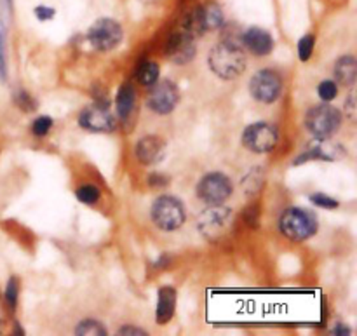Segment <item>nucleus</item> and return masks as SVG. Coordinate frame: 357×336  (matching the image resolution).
Wrapping results in <instances>:
<instances>
[{
    "label": "nucleus",
    "mask_w": 357,
    "mask_h": 336,
    "mask_svg": "<svg viewBox=\"0 0 357 336\" xmlns=\"http://www.w3.org/2000/svg\"><path fill=\"white\" fill-rule=\"evenodd\" d=\"M209 68L216 77L225 80L237 79L241 73L246 70V52L239 45V42L232 38L218 42L215 47L209 51Z\"/></svg>",
    "instance_id": "nucleus-1"
},
{
    "label": "nucleus",
    "mask_w": 357,
    "mask_h": 336,
    "mask_svg": "<svg viewBox=\"0 0 357 336\" xmlns=\"http://www.w3.org/2000/svg\"><path fill=\"white\" fill-rule=\"evenodd\" d=\"M225 24V13L216 0H206L188 10L183 17V30L192 37H201L220 30Z\"/></svg>",
    "instance_id": "nucleus-2"
},
{
    "label": "nucleus",
    "mask_w": 357,
    "mask_h": 336,
    "mask_svg": "<svg viewBox=\"0 0 357 336\" xmlns=\"http://www.w3.org/2000/svg\"><path fill=\"white\" fill-rule=\"evenodd\" d=\"M279 229H281L282 236L288 237L289 240H302L310 239L316 236L319 223H317L316 215L310 209L305 208H288L282 213L281 220H279Z\"/></svg>",
    "instance_id": "nucleus-3"
},
{
    "label": "nucleus",
    "mask_w": 357,
    "mask_h": 336,
    "mask_svg": "<svg viewBox=\"0 0 357 336\" xmlns=\"http://www.w3.org/2000/svg\"><path fill=\"white\" fill-rule=\"evenodd\" d=\"M342 112L331 105H316L305 115V128L316 139H328L340 129Z\"/></svg>",
    "instance_id": "nucleus-4"
},
{
    "label": "nucleus",
    "mask_w": 357,
    "mask_h": 336,
    "mask_svg": "<svg viewBox=\"0 0 357 336\" xmlns=\"http://www.w3.org/2000/svg\"><path fill=\"white\" fill-rule=\"evenodd\" d=\"M152 222L164 232H174L185 223L183 202L173 195H160L152 204Z\"/></svg>",
    "instance_id": "nucleus-5"
},
{
    "label": "nucleus",
    "mask_w": 357,
    "mask_h": 336,
    "mask_svg": "<svg viewBox=\"0 0 357 336\" xmlns=\"http://www.w3.org/2000/svg\"><path fill=\"white\" fill-rule=\"evenodd\" d=\"M234 215L229 208H222L220 206H209L201 216H199V232L206 237L208 240L218 243V240L229 237L232 232Z\"/></svg>",
    "instance_id": "nucleus-6"
},
{
    "label": "nucleus",
    "mask_w": 357,
    "mask_h": 336,
    "mask_svg": "<svg viewBox=\"0 0 357 336\" xmlns=\"http://www.w3.org/2000/svg\"><path fill=\"white\" fill-rule=\"evenodd\" d=\"M122 37V24L112 17H100L87 30V42L98 51H112L121 44Z\"/></svg>",
    "instance_id": "nucleus-7"
},
{
    "label": "nucleus",
    "mask_w": 357,
    "mask_h": 336,
    "mask_svg": "<svg viewBox=\"0 0 357 336\" xmlns=\"http://www.w3.org/2000/svg\"><path fill=\"white\" fill-rule=\"evenodd\" d=\"M232 181L223 173H208L197 185V197L208 206H220L232 195Z\"/></svg>",
    "instance_id": "nucleus-8"
},
{
    "label": "nucleus",
    "mask_w": 357,
    "mask_h": 336,
    "mask_svg": "<svg viewBox=\"0 0 357 336\" xmlns=\"http://www.w3.org/2000/svg\"><path fill=\"white\" fill-rule=\"evenodd\" d=\"M250 93L260 103H274L282 93V77L272 68L260 70L251 79Z\"/></svg>",
    "instance_id": "nucleus-9"
},
{
    "label": "nucleus",
    "mask_w": 357,
    "mask_h": 336,
    "mask_svg": "<svg viewBox=\"0 0 357 336\" xmlns=\"http://www.w3.org/2000/svg\"><path fill=\"white\" fill-rule=\"evenodd\" d=\"M279 142L278 128L268 122H255L243 132V145L255 153H267L275 148Z\"/></svg>",
    "instance_id": "nucleus-10"
},
{
    "label": "nucleus",
    "mask_w": 357,
    "mask_h": 336,
    "mask_svg": "<svg viewBox=\"0 0 357 336\" xmlns=\"http://www.w3.org/2000/svg\"><path fill=\"white\" fill-rule=\"evenodd\" d=\"M149 98H146V107L157 115H167L174 110L180 100V93H178L176 84L171 80H157L153 86H150Z\"/></svg>",
    "instance_id": "nucleus-11"
},
{
    "label": "nucleus",
    "mask_w": 357,
    "mask_h": 336,
    "mask_svg": "<svg viewBox=\"0 0 357 336\" xmlns=\"http://www.w3.org/2000/svg\"><path fill=\"white\" fill-rule=\"evenodd\" d=\"M79 125L91 132H108L115 129V119L108 110V105L93 103L79 114Z\"/></svg>",
    "instance_id": "nucleus-12"
},
{
    "label": "nucleus",
    "mask_w": 357,
    "mask_h": 336,
    "mask_svg": "<svg viewBox=\"0 0 357 336\" xmlns=\"http://www.w3.org/2000/svg\"><path fill=\"white\" fill-rule=\"evenodd\" d=\"M194 38L195 37H192L185 30H180L171 35L166 49L167 58L173 63H176V65H187V63H190L195 58V52H197Z\"/></svg>",
    "instance_id": "nucleus-13"
},
{
    "label": "nucleus",
    "mask_w": 357,
    "mask_h": 336,
    "mask_svg": "<svg viewBox=\"0 0 357 336\" xmlns=\"http://www.w3.org/2000/svg\"><path fill=\"white\" fill-rule=\"evenodd\" d=\"M243 44L253 52L255 56H268L272 51H274V37L271 35V31H267L265 28L260 26H250L241 37Z\"/></svg>",
    "instance_id": "nucleus-14"
},
{
    "label": "nucleus",
    "mask_w": 357,
    "mask_h": 336,
    "mask_svg": "<svg viewBox=\"0 0 357 336\" xmlns=\"http://www.w3.org/2000/svg\"><path fill=\"white\" fill-rule=\"evenodd\" d=\"M136 159L143 164V166H153V164L160 162L166 152V143L159 136H143L138 143H136Z\"/></svg>",
    "instance_id": "nucleus-15"
},
{
    "label": "nucleus",
    "mask_w": 357,
    "mask_h": 336,
    "mask_svg": "<svg viewBox=\"0 0 357 336\" xmlns=\"http://www.w3.org/2000/svg\"><path fill=\"white\" fill-rule=\"evenodd\" d=\"M176 310V291L171 286H164L159 289V298H157L155 319L157 324H167L174 316Z\"/></svg>",
    "instance_id": "nucleus-16"
},
{
    "label": "nucleus",
    "mask_w": 357,
    "mask_h": 336,
    "mask_svg": "<svg viewBox=\"0 0 357 336\" xmlns=\"http://www.w3.org/2000/svg\"><path fill=\"white\" fill-rule=\"evenodd\" d=\"M335 79L344 86H354L357 79V61L352 54H345L335 63Z\"/></svg>",
    "instance_id": "nucleus-17"
},
{
    "label": "nucleus",
    "mask_w": 357,
    "mask_h": 336,
    "mask_svg": "<svg viewBox=\"0 0 357 336\" xmlns=\"http://www.w3.org/2000/svg\"><path fill=\"white\" fill-rule=\"evenodd\" d=\"M135 103H136L135 87H132L129 82L122 84L121 89H119L117 93V100H115V105H117V114L122 121H126V119L131 115L132 108H135Z\"/></svg>",
    "instance_id": "nucleus-18"
},
{
    "label": "nucleus",
    "mask_w": 357,
    "mask_h": 336,
    "mask_svg": "<svg viewBox=\"0 0 357 336\" xmlns=\"http://www.w3.org/2000/svg\"><path fill=\"white\" fill-rule=\"evenodd\" d=\"M136 80L142 86H153L159 80V65L155 61H143L136 70Z\"/></svg>",
    "instance_id": "nucleus-19"
},
{
    "label": "nucleus",
    "mask_w": 357,
    "mask_h": 336,
    "mask_svg": "<svg viewBox=\"0 0 357 336\" xmlns=\"http://www.w3.org/2000/svg\"><path fill=\"white\" fill-rule=\"evenodd\" d=\"M75 335H82V336H91V335L103 336V335H107V328H105L103 324L100 323V321L84 319L82 323L77 324Z\"/></svg>",
    "instance_id": "nucleus-20"
},
{
    "label": "nucleus",
    "mask_w": 357,
    "mask_h": 336,
    "mask_svg": "<svg viewBox=\"0 0 357 336\" xmlns=\"http://www.w3.org/2000/svg\"><path fill=\"white\" fill-rule=\"evenodd\" d=\"M75 197L79 199L84 204H96L101 197V192L96 185H82V187L77 188Z\"/></svg>",
    "instance_id": "nucleus-21"
},
{
    "label": "nucleus",
    "mask_w": 357,
    "mask_h": 336,
    "mask_svg": "<svg viewBox=\"0 0 357 336\" xmlns=\"http://www.w3.org/2000/svg\"><path fill=\"white\" fill-rule=\"evenodd\" d=\"M314 47H316V35L312 33L303 35V37L298 40V47H296L300 61H309V59L312 58Z\"/></svg>",
    "instance_id": "nucleus-22"
},
{
    "label": "nucleus",
    "mask_w": 357,
    "mask_h": 336,
    "mask_svg": "<svg viewBox=\"0 0 357 336\" xmlns=\"http://www.w3.org/2000/svg\"><path fill=\"white\" fill-rule=\"evenodd\" d=\"M317 93H319V98L323 101H326V103H330V101H333L335 98L338 96V86L337 82H333V80H323V82L319 84V87H317Z\"/></svg>",
    "instance_id": "nucleus-23"
},
{
    "label": "nucleus",
    "mask_w": 357,
    "mask_h": 336,
    "mask_svg": "<svg viewBox=\"0 0 357 336\" xmlns=\"http://www.w3.org/2000/svg\"><path fill=\"white\" fill-rule=\"evenodd\" d=\"M17 295H20V282H17V277H10L9 281H7L3 298H6L7 305H9L13 310L16 309L17 305Z\"/></svg>",
    "instance_id": "nucleus-24"
},
{
    "label": "nucleus",
    "mask_w": 357,
    "mask_h": 336,
    "mask_svg": "<svg viewBox=\"0 0 357 336\" xmlns=\"http://www.w3.org/2000/svg\"><path fill=\"white\" fill-rule=\"evenodd\" d=\"M52 119L47 117V115H42V117H37L33 122H31V132H33L35 136H38V138H42V136H47V132L52 129Z\"/></svg>",
    "instance_id": "nucleus-25"
},
{
    "label": "nucleus",
    "mask_w": 357,
    "mask_h": 336,
    "mask_svg": "<svg viewBox=\"0 0 357 336\" xmlns=\"http://www.w3.org/2000/svg\"><path fill=\"white\" fill-rule=\"evenodd\" d=\"M309 199L316 208L321 209H337L338 206H340V202H338L337 199L330 197V195L326 194H312Z\"/></svg>",
    "instance_id": "nucleus-26"
},
{
    "label": "nucleus",
    "mask_w": 357,
    "mask_h": 336,
    "mask_svg": "<svg viewBox=\"0 0 357 336\" xmlns=\"http://www.w3.org/2000/svg\"><path fill=\"white\" fill-rule=\"evenodd\" d=\"M33 14L38 21H51L54 20L56 9L54 7H49V6H44V3H40V6L35 7Z\"/></svg>",
    "instance_id": "nucleus-27"
},
{
    "label": "nucleus",
    "mask_w": 357,
    "mask_h": 336,
    "mask_svg": "<svg viewBox=\"0 0 357 336\" xmlns=\"http://www.w3.org/2000/svg\"><path fill=\"white\" fill-rule=\"evenodd\" d=\"M14 100H16L17 107H20L23 112H33L35 110V101L31 100V98L28 96V93H24V91H20V93L14 96Z\"/></svg>",
    "instance_id": "nucleus-28"
},
{
    "label": "nucleus",
    "mask_w": 357,
    "mask_h": 336,
    "mask_svg": "<svg viewBox=\"0 0 357 336\" xmlns=\"http://www.w3.org/2000/svg\"><path fill=\"white\" fill-rule=\"evenodd\" d=\"M14 13V0H0V17H2V23L7 24V21H10Z\"/></svg>",
    "instance_id": "nucleus-29"
},
{
    "label": "nucleus",
    "mask_w": 357,
    "mask_h": 336,
    "mask_svg": "<svg viewBox=\"0 0 357 336\" xmlns=\"http://www.w3.org/2000/svg\"><path fill=\"white\" fill-rule=\"evenodd\" d=\"M0 79H6V42H3V31H0Z\"/></svg>",
    "instance_id": "nucleus-30"
},
{
    "label": "nucleus",
    "mask_w": 357,
    "mask_h": 336,
    "mask_svg": "<svg viewBox=\"0 0 357 336\" xmlns=\"http://www.w3.org/2000/svg\"><path fill=\"white\" fill-rule=\"evenodd\" d=\"M149 185L150 187H164V185H167V178L164 176V174H150L149 176Z\"/></svg>",
    "instance_id": "nucleus-31"
},
{
    "label": "nucleus",
    "mask_w": 357,
    "mask_h": 336,
    "mask_svg": "<svg viewBox=\"0 0 357 336\" xmlns=\"http://www.w3.org/2000/svg\"><path fill=\"white\" fill-rule=\"evenodd\" d=\"M354 94H351L347 100V103H345V114H347L349 119H352L354 121L356 119V103H354Z\"/></svg>",
    "instance_id": "nucleus-32"
},
{
    "label": "nucleus",
    "mask_w": 357,
    "mask_h": 336,
    "mask_svg": "<svg viewBox=\"0 0 357 336\" xmlns=\"http://www.w3.org/2000/svg\"><path fill=\"white\" fill-rule=\"evenodd\" d=\"M119 335H138V336H143L146 335L145 331L139 330V328H135V326H124L119 330Z\"/></svg>",
    "instance_id": "nucleus-33"
},
{
    "label": "nucleus",
    "mask_w": 357,
    "mask_h": 336,
    "mask_svg": "<svg viewBox=\"0 0 357 336\" xmlns=\"http://www.w3.org/2000/svg\"><path fill=\"white\" fill-rule=\"evenodd\" d=\"M333 335H351V330L347 326H344V324H338L333 330Z\"/></svg>",
    "instance_id": "nucleus-34"
}]
</instances>
